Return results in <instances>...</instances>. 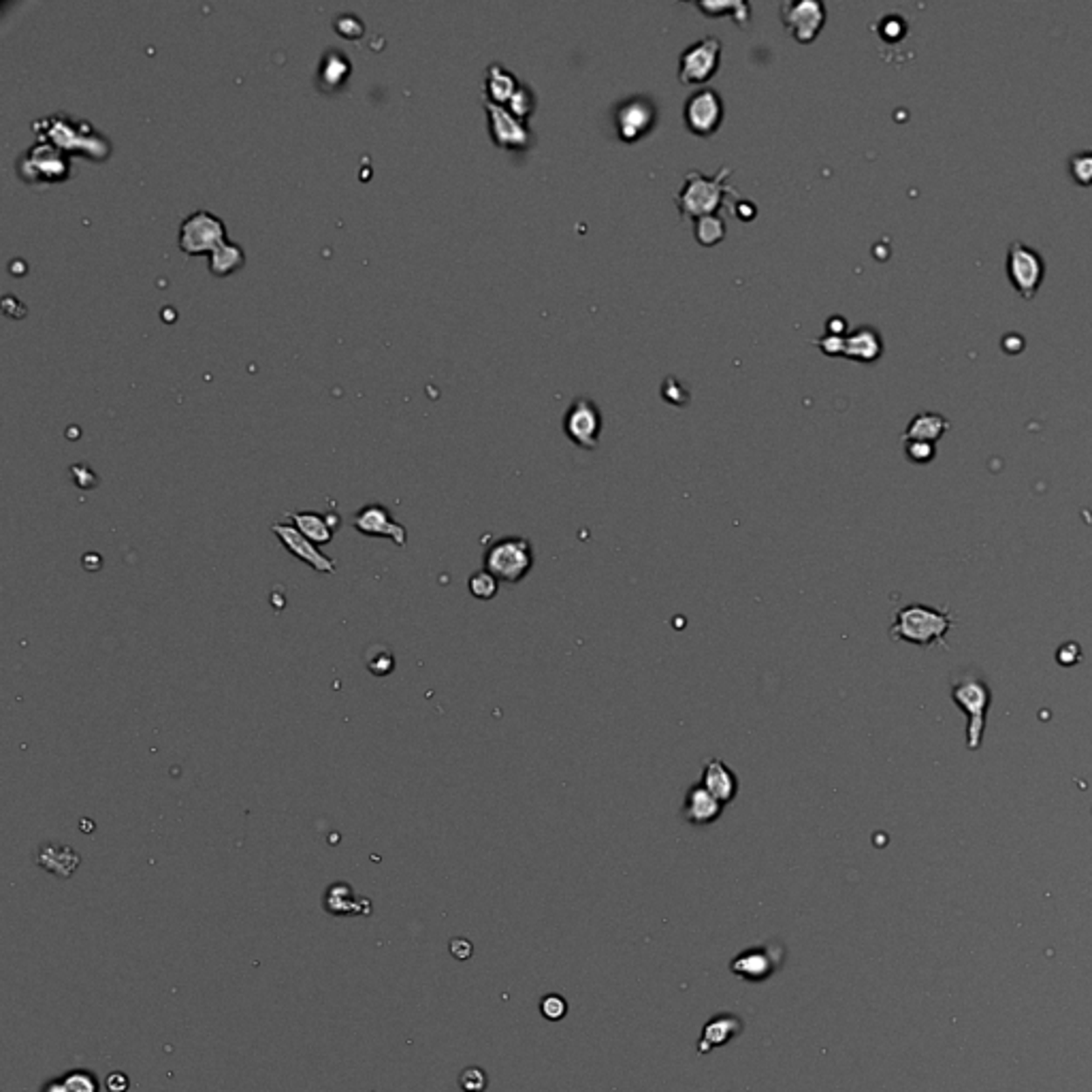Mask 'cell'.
Masks as SVG:
<instances>
[{"label": "cell", "mask_w": 1092, "mask_h": 1092, "mask_svg": "<svg viewBox=\"0 0 1092 1092\" xmlns=\"http://www.w3.org/2000/svg\"><path fill=\"white\" fill-rule=\"evenodd\" d=\"M730 175H732L730 167H721L717 175H706V173L697 169L687 173L683 189L675 196L678 214L683 218L697 220L702 216H715L728 196L740 199L738 192L725 184Z\"/></svg>", "instance_id": "cell-1"}, {"label": "cell", "mask_w": 1092, "mask_h": 1092, "mask_svg": "<svg viewBox=\"0 0 1092 1092\" xmlns=\"http://www.w3.org/2000/svg\"><path fill=\"white\" fill-rule=\"evenodd\" d=\"M951 628H954V615L947 608L909 604L903 606L894 617L889 636L894 641L917 644V647H931V644L945 647V636Z\"/></svg>", "instance_id": "cell-2"}, {"label": "cell", "mask_w": 1092, "mask_h": 1092, "mask_svg": "<svg viewBox=\"0 0 1092 1092\" xmlns=\"http://www.w3.org/2000/svg\"><path fill=\"white\" fill-rule=\"evenodd\" d=\"M951 700L966 715V747L971 752H978L981 747V738H984L986 715H988L990 702H992L990 685L978 672H960V675L951 676Z\"/></svg>", "instance_id": "cell-3"}, {"label": "cell", "mask_w": 1092, "mask_h": 1092, "mask_svg": "<svg viewBox=\"0 0 1092 1092\" xmlns=\"http://www.w3.org/2000/svg\"><path fill=\"white\" fill-rule=\"evenodd\" d=\"M533 567V548L527 538L504 536L484 551V570L499 583L517 585Z\"/></svg>", "instance_id": "cell-4"}, {"label": "cell", "mask_w": 1092, "mask_h": 1092, "mask_svg": "<svg viewBox=\"0 0 1092 1092\" xmlns=\"http://www.w3.org/2000/svg\"><path fill=\"white\" fill-rule=\"evenodd\" d=\"M45 124H50V131H47L50 141L60 150H81L96 158L109 152L105 139L96 134L88 122H77L69 115H54L45 120Z\"/></svg>", "instance_id": "cell-5"}, {"label": "cell", "mask_w": 1092, "mask_h": 1092, "mask_svg": "<svg viewBox=\"0 0 1092 1092\" xmlns=\"http://www.w3.org/2000/svg\"><path fill=\"white\" fill-rule=\"evenodd\" d=\"M657 115L656 100L649 96L636 94L622 100L615 112V128H617L619 139L625 143L641 141L656 128Z\"/></svg>", "instance_id": "cell-6"}, {"label": "cell", "mask_w": 1092, "mask_h": 1092, "mask_svg": "<svg viewBox=\"0 0 1092 1092\" xmlns=\"http://www.w3.org/2000/svg\"><path fill=\"white\" fill-rule=\"evenodd\" d=\"M721 62V41L704 37L687 47L678 58V81L683 86H702L713 79Z\"/></svg>", "instance_id": "cell-7"}, {"label": "cell", "mask_w": 1092, "mask_h": 1092, "mask_svg": "<svg viewBox=\"0 0 1092 1092\" xmlns=\"http://www.w3.org/2000/svg\"><path fill=\"white\" fill-rule=\"evenodd\" d=\"M1043 273H1046V264H1043L1041 254L1022 242H1013L1009 245L1007 276L1022 299L1031 301L1037 295L1043 282Z\"/></svg>", "instance_id": "cell-8"}, {"label": "cell", "mask_w": 1092, "mask_h": 1092, "mask_svg": "<svg viewBox=\"0 0 1092 1092\" xmlns=\"http://www.w3.org/2000/svg\"><path fill=\"white\" fill-rule=\"evenodd\" d=\"M224 242L226 230L223 220L211 211H195L180 226V248L186 254L214 252Z\"/></svg>", "instance_id": "cell-9"}, {"label": "cell", "mask_w": 1092, "mask_h": 1092, "mask_svg": "<svg viewBox=\"0 0 1092 1092\" xmlns=\"http://www.w3.org/2000/svg\"><path fill=\"white\" fill-rule=\"evenodd\" d=\"M724 112L721 96L713 88H700L685 100L683 118H685L687 131L694 133L696 137H713L724 122Z\"/></svg>", "instance_id": "cell-10"}, {"label": "cell", "mask_w": 1092, "mask_h": 1092, "mask_svg": "<svg viewBox=\"0 0 1092 1092\" xmlns=\"http://www.w3.org/2000/svg\"><path fill=\"white\" fill-rule=\"evenodd\" d=\"M564 431L567 440L585 450H594L602 434V415L591 399L579 397L564 416Z\"/></svg>", "instance_id": "cell-11"}, {"label": "cell", "mask_w": 1092, "mask_h": 1092, "mask_svg": "<svg viewBox=\"0 0 1092 1092\" xmlns=\"http://www.w3.org/2000/svg\"><path fill=\"white\" fill-rule=\"evenodd\" d=\"M779 11H781V22L786 31L802 45L815 41L826 24V7L817 0L781 3Z\"/></svg>", "instance_id": "cell-12"}, {"label": "cell", "mask_w": 1092, "mask_h": 1092, "mask_svg": "<svg viewBox=\"0 0 1092 1092\" xmlns=\"http://www.w3.org/2000/svg\"><path fill=\"white\" fill-rule=\"evenodd\" d=\"M353 527L369 538H387L397 546L408 545V529L395 521L391 510L382 504H365L353 517Z\"/></svg>", "instance_id": "cell-13"}, {"label": "cell", "mask_w": 1092, "mask_h": 1092, "mask_svg": "<svg viewBox=\"0 0 1092 1092\" xmlns=\"http://www.w3.org/2000/svg\"><path fill=\"white\" fill-rule=\"evenodd\" d=\"M484 112L489 115V133L495 146L504 150H525L532 141L527 122L514 118L502 105L484 103Z\"/></svg>", "instance_id": "cell-14"}, {"label": "cell", "mask_w": 1092, "mask_h": 1092, "mask_svg": "<svg viewBox=\"0 0 1092 1092\" xmlns=\"http://www.w3.org/2000/svg\"><path fill=\"white\" fill-rule=\"evenodd\" d=\"M271 532L276 533L278 540L282 542V546L291 553L292 557L307 564L310 567H314L316 572L320 574H333L335 572V561L331 557H326L325 553L319 551V546L314 545L312 540H307L306 536L297 529L292 523H276L271 525Z\"/></svg>", "instance_id": "cell-15"}, {"label": "cell", "mask_w": 1092, "mask_h": 1092, "mask_svg": "<svg viewBox=\"0 0 1092 1092\" xmlns=\"http://www.w3.org/2000/svg\"><path fill=\"white\" fill-rule=\"evenodd\" d=\"M28 171H32V180L37 182H56L66 177V173H69V161L65 158V152L60 148H56L54 143H37L22 161L24 175Z\"/></svg>", "instance_id": "cell-16"}, {"label": "cell", "mask_w": 1092, "mask_h": 1092, "mask_svg": "<svg viewBox=\"0 0 1092 1092\" xmlns=\"http://www.w3.org/2000/svg\"><path fill=\"white\" fill-rule=\"evenodd\" d=\"M683 820L691 826H711L715 824L717 820L721 817L724 813V805L706 790L704 786L696 783L691 786L690 790L685 793V800H683Z\"/></svg>", "instance_id": "cell-17"}, {"label": "cell", "mask_w": 1092, "mask_h": 1092, "mask_svg": "<svg viewBox=\"0 0 1092 1092\" xmlns=\"http://www.w3.org/2000/svg\"><path fill=\"white\" fill-rule=\"evenodd\" d=\"M700 786H704L721 805H730L734 800L736 793H738V779L732 768L728 766L725 762H721L719 758L709 759L702 768V777H700Z\"/></svg>", "instance_id": "cell-18"}, {"label": "cell", "mask_w": 1092, "mask_h": 1092, "mask_svg": "<svg viewBox=\"0 0 1092 1092\" xmlns=\"http://www.w3.org/2000/svg\"><path fill=\"white\" fill-rule=\"evenodd\" d=\"M288 519L292 521L307 540L319 545H329L333 540V533L341 525V519L338 514H320V512H291Z\"/></svg>", "instance_id": "cell-19"}, {"label": "cell", "mask_w": 1092, "mask_h": 1092, "mask_svg": "<svg viewBox=\"0 0 1092 1092\" xmlns=\"http://www.w3.org/2000/svg\"><path fill=\"white\" fill-rule=\"evenodd\" d=\"M883 344L882 335L873 326H860L854 333L845 335L843 357L851 361H862V363H873L882 357Z\"/></svg>", "instance_id": "cell-20"}, {"label": "cell", "mask_w": 1092, "mask_h": 1092, "mask_svg": "<svg viewBox=\"0 0 1092 1092\" xmlns=\"http://www.w3.org/2000/svg\"><path fill=\"white\" fill-rule=\"evenodd\" d=\"M37 864L50 870V873L58 875V877H71L75 873V869L79 867V855L75 854V849L66 848V845L45 843L38 849Z\"/></svg>", "instance_id": "cell-21"}, {"label": "cell", "mask_w": 1092, "mask_h": 1092, "mask_svg": "<svg viewBox=\"0 0 1092 1092\" xmlns=\"http://www.w3.org/2000/svg\"><path fill=\"white\" fill-rule=\"evenodd\" d=\"M774 965H777V958L771 951H766V947L762 950H752V951H745L740 954L738 958L732 962V971L740 978L749 979V981H762L766 978H771Z\"/></svg>", "instance_id": "cell-22"}, {"label": "cell", "mask_w": 1092, "mask_h": 1092, "mask_svg": "<svg viewBox=\"0 0 1092 1092\" xmlns=\"http://www.w3.org/2000/svg\"><path fill=\"white\" fill-rule=\"evenodd\" d=\"M519 88V81L506 66L502 65H491L484 73V94H487V103L493 105H502L506 107L508 100L512 99V94L517 93Z\"/></svg>", "instance_id": "cell-23"}, {"label": "cell", "mask_w": 1092, "mask_h": 1092, "mask_svg": "<svg viewBox=\"0 0 1092 1092\" xmlns=\"http://www.w3.org/2000/svg\"><path fill=\"white\" fill-rule=\"evenodd\" d=\"M947 429H950V422H947L941 415H935V412H922V415H917L911 422H909L903 440L904 442H928V444H935L937 440H941Z\"/></svg>", "instance_id": "cell-24"}, {"label": "cell", "mask_w": 1092, "mask_h": 1092, "mask_svg": "<svg viewBox=\"0 0 1092 1092\" xmlns=\"http://www.w3.org/2000/svg\"><path fill=\"white\" fill-rule=\"evenodd\" d=\"M740 1031H743V1022L734 1016H719V1018L711 1020V1022L704 1027L700 1052L724 1046V1043H728L734 1035H738Z\"/></svg>", "instance_id": "cell-25"}, {"label": "cell", "mask_w": 1092, "mask_h": 1092, "mask_svg": "<svg viewBox=\"0 0 1092 1092\" xmlns=\"http://www.w3.org/2000/svg\"><path fill=\"white\" fill-rule=\"evenodd\" d=\"M244 264V250L237 244L224 242L209 252V269L216 276H229Z\"/></svg>", "instance_id": "cell-26"}, {"label": "cell", "mask_w": 1092, "mask_h": 1092, "mask_svg": "<svg viewBox=\"0 0 1092 1092\" xmlns=\"http://www.w3.org/2000/svg\"><path fill=\"white\" fill-rule=\"evenodd\" d=\"M325 907L331 913H335V916H340V913H357L359 898L354 896L353 888L348 883H333L326 889Z\"/></svg>", "instance_id": "cell-27"}, {"label": "cell", "mask_w": 1092, "mask_h": 1092, "mask_svg": "<svg viewBox=\"0 0 1092 1092\" xmlns=\"http://www.w3.org/2000/svg\"><path fill=\"white\" fill-rule=\"evenodd\" d=\"M43 1092H99V1082L88 1071H71L65 1080L52 1082Z\"/></svg>", "instance_id": "cell-28"}, {"label": "cell", "mask_w": 1092, "mask_h": 1092, "mask_svg": "<svg viewBox=\"0 0 1092 1092\" xmlns=\"http://www.w3.org/2000/svg\"><path fill=\"white\" fill-rule=\"evenodd\" d=\"M694 233L697 244L709 245L711 248V245H717L725 237V223L719 216H702V218L696 220Z\"/></svg>", "instance_id": "cell-29"}, {"label": "cell", "mask_w": 1092, "mask_h": 1092, "mask_svg": "<svg viewBox=\"0 0 1092 1092\" xmlns=\"http://www.w3.org/2000/svg\"><path fill=\"white\" fill-rule=\"evenodd\" d=\"M322 81H326L329 86H338L340 81L346 79V75L350 73V62L348 58L340 52H329L325 60H322Z\"/></svg>", "instance_id": "cell-30"}, {"label": "cell", "mask_w": 1092, "mask_h": 1092, "mask_svg": "<svg viewBox=\"0 0 1092 1092\" xmlns=\"http://www.w3.org/2000/svg\"><path fill=\"white\" fill-rule=\"evenodd\" d=\"M506 109L514 115V118L525 122L529 115L536 112V94H533V90L529 88L527 84H519L517 93H514L512 99L508 100Z\"/></svg>", "instance_id": "cell-31"}, {"label": "cell", "mask_w": 1092, "mask_h": 1092, "mask_svg": "<svg viewBox=\"0 0 1092 1092\" xmlns=\"http://www.w3.org/2000/svg\"><path fill=\"white\" fill-rule=\"evenodd\" d=\"M468 589H470V594L474 595L476 600H483V602H487V600H493L495 595H498L499 580L495 579V576L491 574V572L478 570V572H474V574L470 576Z\"/></svg>", "instance_id": "cell-32"}, {"label": "cell", "mask_w": 1092, "mask_h": 1092, "mask_svg": "<svg viewBox=\"0 0 1092 1092\" xmlns=\"http://www.w3.org/2000/svg\"><path fill=\"white\" fill-rule=\"evenodd\" d=\"M1069 173L1075 184L1092 186V150H1082L1069 158Z\"/></svg>", "instance_id": "cell-33"}, {"label": "cell", "mask_w": 1092, "mask_h": 1092, "mask_svg": "<svg viewBox=\"0 0 1092 1092\" xmlns=\"http://www.w3.org/2000/svg\"><path fill=\"white\" fill-rule=\"evenodd\" d=\"M700 11H704L706 16H719L721 11H728L732 13V17L736 19V24H747L749 22V7L747 3H700L697 4Z\"/></svg>", "instance_id": "cell-34"}, {"label": "cell", "mask_w": 1092, "mask_h": 1092, "mask_svg": "<svg viewBox=\"0 0 1092 1092\" xmlns=\"http://www.w3.org/2000/svg\"><path fill=\"white\" fill-rule=\"evenodd\" d=\"M904 455L913 464H928V461L935 459L937 449L935 444H928V442H904Z\"/></svg>", "instance_id": "cell-35"}, {"label": "cell", "mask_w": 1092, "mask_h": 1092, "mask_svg": "<svg viewBox=\"0 0 1092 1092\" xmlns=\"http://www.w3.org/2000/svg\"><path fill=\"white\" fill-rule=\"evenodd\" d=\"M459 1084L465 1092H483L484 1089H487V1075H484V1071L478 1069V1067H470V1069H465L464 1074H461Z\"/></svg>", "instance_id": "cell-36"}, {"label": "cell", "mask_w": 1092, "mask_h": 1092, "mask_svg": "<svg viewBox=\"0 0 1092 1092\" xmlns=\"http://www.w3.org/2000/svg\"><path fill=\"white\" fill-rule=\"evenodd\" d=\"M367 668H369V672H374V675H376V676L391 675V672L395 670V656H393V653L388 651V649H384L382 656H376V657L369 656L367 657Z\"/></svg>", "instance_id": "cell-37"}, {"label": "cell", "mask_w": 1092, "mask_h": 1092, "mask_svg": "<svg viewBox=\"0 0 1092 1092\" xmlns=\"http://www.w3.org/2000/svg\"><path fill=\"white\" fill-rule=\"evenodd\" d=\"M815 346L821 350V353L828 354V357H843L845 338H839V335L826 333L824 338L815 340Z\"/></svg>", "instance_id": "cell-38"}, {"label": "cell", "mask_w": 1092, "mask_h": 1092, "mask_svg": "<svg viewBox=\"0 0 1092 1092\" xmlns=\"http://www.w3.org/2000/svg\"><path fill=\"white\" fill-rule=\"evenodd\" d=\"M542 1013H545L548 1020L564 1018L566 1000L561 999V997H553V994H551V997H546L545 1000H542Z\"/></svg>", "instance_id": "cell-39"}, {"label": "cell", "mask_w": 1092, "mask_h": 1092, "mask_svg": "<svg viewBox=\"0 0 1092 1092\" xmlns=\"http://www.w3.org/2000/svg\"><path fill=\"white\" fill-rule=\"evenodd\" d=\"M662 391H663V397H666L670 403H675V406H683V403H685L681 397H678V393H683V395H690V393H687V391H683L681 382H678V380H675V378H668L666 382H663Z\"/></svg>", "instance_id": "cell-40"}, {"label": "cell", "mask_w": 1092, "mask_h": 1092, "mask_svg": "<svg viewBox=\"0 0 1092 1092\" xmlns=\"http://www.w3.org/2000/svg\"><path fill=\"white\" fill-rule=\"evenodd\" d=\"M105 1086H107L109 1092H124L128 1089V1080L124 1074H112L107 1077V1082H105Z\"/></svg>", "instance_id": "cell-41"}, {"label": "cell", "mask_w": 1092, "mask_h": 1092, "mask_svg": "<svg viewBox=\"0 0 1092 1092\" xmlns=\"http://www.w3.org/2000/svg\"><path fill=\"white\" fill-rule=\"evenodd\" d=\"M826 329H828L830 335H839V338H845V333H848V320L836 319V316H834V319H830L828 322H826Z\"/></svg>", "instance_id": "cell-42"}, {"label": "cell", "mask_w": 1092, "mask_h": 1092, "mask_svg": "<svg viewBox=\"0 0 1092 1092\" xmlns=\"http://www.w3.org/2000/svg\"><path fill=\"white\" fill-rule=\"evenodd\" d=\"M734 214H736V218H740V220H752L755 216L753 203H749V201H738V205H734Z\"/></svg>", "instance_id": "cell-43"}]
</instances>
